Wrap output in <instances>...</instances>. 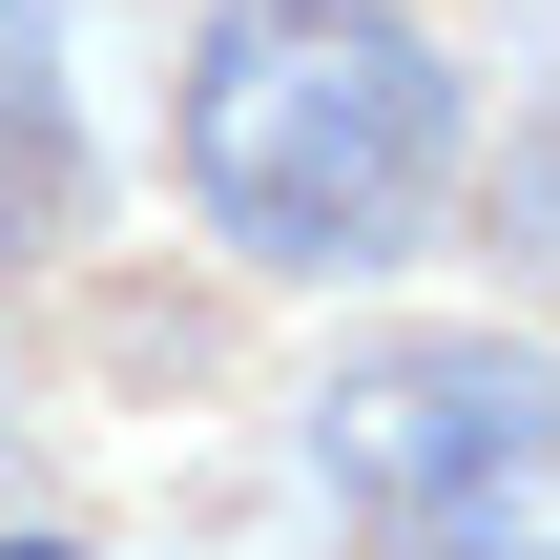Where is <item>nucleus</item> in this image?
<instances>
[{
	"mask_svg": "<svg viewBox=\"0 0 560 560\" xmlns=\"http://www.w3.org/2000/svg\"><path fill=\"white\" fill-rule=\"evenodd\" d=\"M457 145H478V83L416 0H208L187 21V83H166V166H187V229L229 270H395L436 249L457 208Z\"/></svg>",
	"mask_w": 560,
	"mask_h": 560,
	"instance_id": "1",
	"label": "nucleus"
},
{
	"mask_svg": "<svg viewBox=\"0 0 560 560\" xmlns=\"http://www.w3.org/2000/svg\"><path fill=\"white\" fill-rule=\"evenodd\" d=\"M312 478L395 560H560V353H520V332H374V353H332Z\"/></svg>",
	"mask_w": 560,
	"mask_h": 560,
	"instance_id": "2",
	"label": "nucleus"
},
{
	"mask_svg": "<svg viewBox=\"0 0 560 560\" xmlns=\"http://www.w3.org/2000/svg\"><path fill=\"white\" fill-rule=\"evenodd\" d=\"M83 229V83H62V21L0 0V270H42Z\"/></svg>",
	"mask_w": 560,
	"mask_h": 560,
	"instance_id": "3",
	"label": "nucleus"
},
{
	"mask_svg": "<svg viewBox=\"0 0 560 560\" xmlns=\"http://www.w3.org/2000/svg\"><path fill=\"white\" fill-rule=\"evenodd\" d=\"M0 560H83V540H0Z\"/></svg>",
	"mask_w": 560,
	"mask_h": 560,
	"instance_id": "4",
	"label": "nucleus"
}]
</instances>
